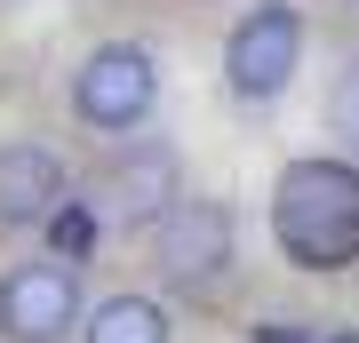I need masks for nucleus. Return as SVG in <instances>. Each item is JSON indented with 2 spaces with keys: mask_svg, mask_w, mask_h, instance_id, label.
<instances>
[{
  "mask_svg": "<svg viewBox=\"0 0 359 343\" xmlns=\"http://www.w3.org/2000/svg\"><path fill=\"white\" fill-rule=\"evenodd\" d=\"M256 343H311L304 328H256Z\"/></svg>",
  "mask_w": 359,
  "mask_h": 343,
  "instance_id": "9b49d317",
  "label": "nucleus"
},
{
  "mask_svg": "<svg viewBox=\"0 0 359 343\" xmlns=\"http://www.w3.org/2000/svg\"><path fill=\"white\" fill-rule=\"evenodd\" d=\"M295 56H304V25H295L287 0H264V8H248L240 25L224 40V80L240 96H280L295 80Z\"/></svg>",
  "mask_w": 359,
  "mask_h": 343,
  "instance_id": "f03ea898",
  "label": "nucleus"
},
{
  "mask_svg": "<svg viewBox=\"0 0 359 343\" xmlns=\"http://www.w3.org/2000/svg\"><path fill=\"white\" fill-rule=\"evenodd\" d=\"M152 255H160L168 280H216V271L231 264V216H224V200H176L152 224Z\"/></svg>",
  "mask_w": 359,
  "mask_h": 343,
  "instance_id": "39448f33",
  "label": "nucleus"
},
{
  "mask_svg": "<svg viewBox=\"0 0 359 343\" xmlns=\"http://www.w3.org/2000/svg\"><path fill=\"white\" fill-rule=\"evenodd\" d=\"M152 96H160V72H152L144 48H128V40H120V48H96L72 72V104H80L88 128H136L152 112Z\"/></svg>",
  "mask_w": 359,
  "mask_h": 343,
  "instance_id": "7ed1b4c3",
  "label": "nucleus"
},
{
  "mask_svg": "<svg viewBox=\"0 0 359 343\" xmlns=\"http://www.w3.org/2000/svg\"><path fill=\"white\" fill-rule=\"evenodd\" d=\"M104 208L112 216H128V224H160L168 208L184 200L176 191V152H160V144H144V152H120L112 168H104Z\"/></svg>",
  "mask_w": 359,
  "mask_h": 343,
  "instance_id": "423d86ee",
  "label": "nucleus"
},
{
  "mask_svg": "<svg viewBox=\"0 0 359 343\" xmlns=\"http://www.w3.org/2000/svg\"><path fill=\"white\" fill-rule=\"evenodd\" d=\"M88 343H168V311L152 295H112L88 311Z\"/></svg>",
  "mask_w": 359,
  "mask_h": 343,
  "instance_id": "6e6552de",
  "label": "nucleus"
},
{
  "mask_svg": "<svg viewBox=\"0 0 359 343\" xmlns=\"http://www.w3.org/2000/svg\"><path fill=\"white\" fill-rule=\"evenodd\" d=\"M48 248H56V255H72V264H80V255L96 248V208H88V200L56 208V216H48Z\"/></svg>",
  "mask_w": 359,
  "mask_h": 343,
  "instance_id": "1a4fd4ad",
  "label": "nucleus"
},
{
  "mask_svg": "<svg viewBox=\"0 0 359 343\" xmlns=\"http://www.w3.org/2000/svg\"><path fill=\"white\" fill-rule=\"evenodd\" d=\"M327 128L351 144V152H359V64H351L344 80H335V96H327Z\"/></svg>",
  "mask_w": 359,
  "mask_h": 343,
  "instance_id": "9d476101",
  "label": "nucleus"
},
{
  "mask_svg": "<svg viewBox=\"0 0 359 343\" xmlns=\"http://www.w3.org/2000/svg\"><path fill=\"white\" fill-rule=\"evenodd\" d=\"M327 343H359V335H327Z\"/></svg>",
  "mask_w": 359,
  "mask_h": 343,
  "instance_id": "f8f14e48",
  "label": "nucleus"
},
{
  "mask_svg": "<svg viewBox=\"0 0 359 343\" xmlns=\"http://www.w3.org/2000/svg\"><path fill=\"white\" fill-rule=\"evenodd\" d=\"M65 208V168L40 144H8L0 152V224H48Z\"/></svg>",
  "mask_w": 359,
  "mask_h": 343,
  "instance_id": "0eeeda50",
  "label": "nucleus"
},
{
  "mask_svg": "<svg viewBox=\"0 0 359 343\" xmlns=\"http://www.w3.org/2000/svg\"><path fill=\"white\" fill-rule=\"evenodd\" d=\"M271 231L287 264L344 271L359 264V168L351 160H295L271 191Z\"/></svg>",
  "mask_w": 359,
  "mask_h": 343,
  "instance_id": "f257e3e1",
  "label": "nucleus"
},
{
  "mask_svg": "<svg viewBox=\"0 0 359 343\" xmlns=\"http://www.w3.org/2000/svg\"><path fill=\"white\" fill-rule=\"evenodd\" d=\"M80 328V280L65 264H16L0 280V335L8 343H56Z\"/></svg>",
  "mask_w": 359,
  "mask_h": 343,
  "instance_id": "20e7f679",
  "label": "nucleus"
}]
</instances>
